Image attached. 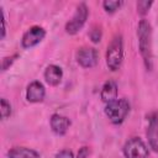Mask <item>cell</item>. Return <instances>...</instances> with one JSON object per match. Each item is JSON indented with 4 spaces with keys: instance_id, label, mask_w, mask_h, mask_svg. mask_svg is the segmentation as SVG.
Segmentation results:
<instances>
[{
    "instance_id": "1",
    "label": "cell",
    "mask_w": 158,
    "mask_h": 158,
    "mask_svg": "<svg viewBox=\"0 0 158 158\" xmlns=\"http://www.w3.org/2000/svg\"><path fill=\"white\" fill-rule=\"evenodd\" d=\"M138 47L147 69H152V28L147 20H141L137 27Z\"/></svg>"
},
{
    "instance_id": "2",
    "label": "cell",
    "mask_w": 158,
    "mask_h": 158,
    "mask_svg": "<svg viewBox=\"0 0 158 158\" xmlns=\"http://www.w3.org/2000/svg\"><path fill=\"white\" fill-rule=\"evenodd\" d=\"M123 59V42H122V36L116 35L110 44L107 46L106 51V64L109 69L111 70H117L122 63Z\"/></svg>"
},
{
    "instance_id": "3",
    "label": "cell",
    "mask_w": 158,
    "mask_h": 158,
    "mask_svg": "<svg viewBox=\"0 0 158 158\" xmlns=\"http://www.w3.org/2000/svg\"><path fill=\"white\" fill-rule=\"evenodd\" d=\"M128 112H130V102L126 99H116L109 102L105 107L106 116L115 125L122 123L126 116L128 115Z\"/></svg>"
},
{
    "instance_id": "4",
    "label": "cell",
    "mask_w": 158,
    "mask_h": 158,
    "mask_svg": "<svg viewBox=\"0 0 158 158\" xmlns=\"http://www.w3.org/2000/svg\"><path fill=\"white\" fill-rule=\"evenodd\" d=\"M88 15H89V10L86 7V5L84 2L79 4L73 17L67 22L65 25V31L69 35H75L77 32H79V30L84 26L86 19H88Z\"/></svg>"
},
{
    "instance_id": "5",
    "label": "cell",
    "mask_w": 158,
    "mask_h": 158,
    "mask_svg": "<svg viewBox=\"0 0 158 158\" xmlns=\"http://www.w3.org/2000/svg\"><path fill=\"white\" fill-rule=\"evenodd\" d=\"M123 154L126 158H147L148 148L141 138L133 137V138H130L125 143Z\"/></svg>"
},
{
    "instance_id": "6",
    "label": "cell",
    "mask_w": 158,
    "mask_h": 158,
    "mask_svg": "<svg viewBox=\"0 0 158 158\" xmlns=\"http://www.w3.org/2000/svg\"><path fill=\"white\" fill-rule=\"evenodd\" d=\"M46 36V31L40 27V26H32L31 28H28L23 36H22V47L23 48H31L36 44H38Z\"/></svg>"
},
{
    "instance_id": "7",
    "label": "cell",
    "mask_w": 158,
    "mask_h": 158,
    "mask_svg": "<svg viewBox=\"0 0 158 158\" xmlns=\"http://www.w3.org/2000/svg\"><path fill=\"white\" fill-rule=\"evenodd\" d=\"M77 60L83 68H91L98 62V52L91 47H83L77 52Z\"/></svg>"
},
{
    "instance_id": "8",
    "label": "cell",
    "mask_w": 158,
    "mask_h": 158,
    "mask_svg": "<svg viewBox=\"0 0 158 158\" xmlns=\"http://www.w3.org/2000/svg\"><path fill=\"white\" fill-rule=\"evenodd\" d=\"M147 138L151 148L158 153V112H153L148 118Z\"/></svg>"
},
{
    "instance_id": "9",
    "label": "cell",
    "mask_w": 158,
    "mask_h": 158,
    "mask_svg": "<svg viewBox=\"0 0 158 158\" xmlns=\"http://www.w3.org/2000/svg\"><path fill=\"white\" fill-rule=\"evenodd\" d=\"M46 95V90L42 83L40 81H32L28 86H27V91H26V99L30 102H41L44 99Z\"/></svg>"
},
{
    "instance_id": "10",
    "label": "cell",
    "mask_w": 158,
    "mask_h": 158,
    "mask_svg": "<svg viewBox=\"0 0 158 158\" xmlns=\"http://www.w3.org/2000/svg\"><path fill=\"white\" fill-rule=\"evenodd\" d=\"M70 126V120L59 114H53L51 117V127L56 135H64Z\"/></svg>"
},
{
    "instance_id": "11",
    "label": "cell",
    "mask_w": 158,
    "mask_h": 158,
    "mask_svg": "<svg viewBox=\"0 0 158 158\" xmlns=\"http://www.w3.org/2000/svg\"><path fill=\"white\" fill-rule=\"evenodd\" d=\"M63 78V72L60 69V67L58 65H54V64H51L46 68L44 70V79L49 84V85H58L60 83Z\"/></svg>"
},
{
    "instance_id": "12",
    "label": "cell",
    "mask_w": 158,
    "mask_h": 158,
    "mask_svg": "<svg viewBox=\"0 0 158 158\" xmlns=\"http://www.w3.org/2000/svg\"><path fill=\"white\" fill-rule=\"evenodd\" d=\"M100 95H101L102 101H105L107 104L114 101V100H116L117 99V85H116V83L114 80L105 81V84L101 88Z\"/></svg>"
},
{
    "instance_id": "13",
    "label": "cell",
    "mask_w": 158,
    "mask_h": 158,
    "mask_svg": "<svg viewBox=\"0 0 158 158\" xmlns=\"http://www.w3.org/2000/svg\"><path fill=\"white\" fill-rule=\"evenodd\" d=\"M9 158H41L40 153L27 147H14L7 152Z\"/></svg>"
},
{
    "instance_id": "14",
    "label": "cell",
    "mask_w": 158,
    "mask_h": 158,
    "mask_svg": "<svg viewBox=\"0 0 158 158\" xmlns=\"http://www.w3.org/2000/svg\"><path fill=\"white\" fill-rule=\"evenodd\" d=\"M121 5H122V1H118V0H106L102 2L104 9L106 10V12H110V14L118 10Z\"/></svg>"
},
{
    "instance_id": "15",
    "label": "cell",
    "mask_w": 158,
    "mask_h": 158,
    "mask_svg": "<svg viewBox=\"0 0 158 158\" xmlns=\"http://www.w3.org/2000/svg\"><path fill=\"white\" fill-rule=\"evenodd\" d=\"M11 115V105L6 99H1V117L6 120Z\"/></svg>"
},
{
    "instance_id": "16",
    "label": "cell",
    "mask_w": 158,
    "mask_h": 158,
    "mask_svg": "<svg viewBox=\"0 0 158 158\" xmlns=\"http://www.w3.org/2000/svg\"><path fill=\"white\" fill-rule=\"evenodd\" d=\"M152 1H138L137 2V9H138V12L139 14H146L148 10H149V7L152 6Z\"/></svg>"
},
{
    "instance_id": "17",
    "label": "cell",
    "mask_w": 158,
    "mask_h": 158,
    "mask_svg": "<svg viewBox=\"0 0 158 158\" xmlns=\"http://www.w3.org/2000/svg\"><path fill=\"white\" fill-rule=\"evenodd\" d=\"M90 38H91L93 42L98 43V42L100 41V38H101V30H100L99 27H94V28L90 31Z\"/></svg>"
},
{
    "instance_id": "18",
    "label": "cell",
    "mask_w": 158,
    "mask_h": 158,
    "mask_svg": "<svg viewBox=\"0 0 158 158\" xmlns=\"http://www.w3.org/2000/svg\"><path fill=\"white\" fill-rule=\"evenodd\" d=\"M54 158H74V157H73V153H72L70 151H68V149H63V151L58 152V153L56 154Z\"/></svg>"
},
{
    "instance_id": "19",
    "label": "cell",
    "mask_w": 158,
    "mask_h": 158,
    "mask_svg": "<svg viewBox=\"0 0 158 158\" xmlns=\"http://www.w3.org/2000/svg\"><path fill=\"white\" fill-rule=\"evenodd\" d=\"M78 158H89V149H88V147H83L79 151Z\"/></svg>"
}]
</instances>
